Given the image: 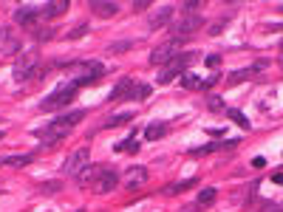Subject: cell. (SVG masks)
<instances>
[{"label":"cell","mask_w":283,"mask_h":212,"mask_svg":"<svg viewBox=\"0 0 283 212\" xmlns=\"http://www.w3.org/2000/svg\"><path fill=\"white\" fill-rule=\"evenodd\" d=\"M82 116H85V111H68L63 113V116H57L51 124H45V127H40L37 130V136L43 139V145H57V142H63L71 130H74V124L82 122Z\"/></svg>","instance_id":"1"},{"label":"cell","mask_w":283,"mask_h":212,"mask_svg":"<svg viewBox=\"0 0 283 212\" xmlns=\"http://www.w3.org/2000/svg\"><path fill=\"white\" fill-rule=\"evenodd\" d=\"M71 71H74L71 85H77V88H82V85H94V82H99V79L105 77L102 62H94V60H91V62H77Z\"/></svg>","instance_id":"2"},{"label":"cell","mask_w":283,"mask_h":212,"mask_svg":"<svg viewBox=\"0 0 283 212\" xmlns=\"http://www.w3.org/2000/svg\"><path fill=\"white\" fill-rule=\"evenodd\" d=\"M192 60H195V54H192V51H187V54H176V57H173V60L167 62V65H164L161 71H158V82H161V85L173 82V79L179 77V74L184 71V68H190V62H192Z\"/></svg>","instance_id":"3"},{"label":"cell","mask_w":283,"mask_h":212,"mask_svg":"<svg viewBox=\"0 0 283 212\" xmlns=\"http://www.w3.org/2000/svg\"><path fill=\"white\" fill-rule=\"evenodd\" d=\"M77 91H79L77 85L68 82V85H63V88H57L51 96H45V99L40 102V108H43V111H60V108H65L68 102L77 96Z\"/></svg>","instance_id":"4"},{"label":"cell","mask_w":283,"mask_h":212,"mask_svg":"<svg viewBox=\"0 0 283 212\" xmlns=\"http://www.w3.org/2000/svg\"><path fill=\"white\" fill-rule=\"evenodd\" d=\"M37 62H40V54L37 51H23L17 57V62H14V79L17 82H26L29 77H34V71H37Z\"/></svg>","instance_id":"5"},{"label":"cell","mask_w":283,"mask_h":212,"mask_svg":"<svg viewBox=\"0 0 283 212\" xmlns=\"http://www.w3.org/2000/svg\"><path fill=\"white\" fill-rule=\"evenodd\" d=\"M94 192H99V195H108L119 187V173L113 167H96V179H94Z\"/></svg>","instance_id":"6"},{"label":"cell","mask_w":283,"mask_h":212,"mask_svg":"<svg viewBox=\"0 0 283 212\" xmlns=\"http://www.w3.org/2000/svg\"><path fill=\"white\" fill-rule=\"evenodd\" d=\"M88 156H91L88 147H79V150H74V153H71V156L65 158V164H63L65 176H74V179H77L79 173L88 167Z\"/></svg>","instance_id":"7"},{"label":"cell","mask_w":283,"mask_h":212,"mask_svg":"<svg viewBox=\"0 0 283 212\" xmlns=\"http://www.w3.org/2000/svg\"><path fill=\"white\" fill-rule=\"evenodd\" d=\"M176 54H179V40H170V43H161V45H156V48H153L150 62H153V65H161V62L167 65Z\"/></svg>","instance_id":"8"},{"label":"cell","mask_w":283,"mask_h":212,"mask_svg":"<svg viewBox=\"0 0 283 212\" xmlns=\"http://www.w3.org/2000/svg\"><path fill=\"white\" fill-rule=\"evenodd\" d=\"M201 26H204V17L192 11V14H184V17H181V20L173 26V31L179 34V37H184V34H195Z\"/></svg>","instance_id":"9"},{"label":"cell","mask_w":283,"mask_h":212,"mask_svg":"<svg viewBox=\"0 0 283 212\" xmlns=\"http://www.w3.org/2000/svg\"><path fill=\"white\" fill-rule=\"evenodd\" d=\"M147 181V170L145 167H127L122 176V184L127 187V190H136V187H142Z\"/></svg>","instance_id":"10"},{"label":"cell","mask_w":283,"mask_h":212,"mask_svg":"<svg viewBox=\"0 0 283 212\" xmlns=\"http://www.w3.org/2000/svg\"><path fill=\"white\" fill-rule=\"evenodd\" d=\"M269 62L266 60H260V62H255L252 68H241V71H235V74H229L226 77V85H238V82H247V79H252L255 74H258L260 68H266Z\"/></svg>","instance_id":"11"},{"label":"cell","mask_w":283,"mask_h":212,"mask_svg":"<svg viewBox=\"0 0 283 212\" xmlns=\"http://www.w3.org/2000/svg\"><path fill=\"white\" fill-rule=\"evenodd\" d=\"M14 20L26 26V29H37V20H40V9H31V6H23V9L14 11Z\"/></svg>","instance_id":"12"},{"label":"cell","mask_w":283,"mask_h":212,"mask_svg":"<svg viewBox=\"0 0 283 212\" xmlns=\"http://www.w3.org/2000/svg\"><path fill=\"white\" fill-rule=\"evenodd\" d=\"M91 11L96 17H113L119 11V3H113V0H91Z\"/></svg>","instance_id":"13"},{"label":"cell","mask_w":283,"mask_h":212,"mask_svg":"<svg viewBox=\"0 0 283 212\" xmlns=\"http://www.w3.org/2000/svg\"><path fill=\"white\" fill-rule=\"evenodd\" d=\"M68 11V0H54V3H43L40 6V17H60V14H65Z\"/></svg>","instance_id":"14"},{"label":"cell","mask_w":283,"mask_h":212,"mask_svg":"<svg viewBox=\"0 0 283 212\" xmlns=\"http://www.w3.org/2000/svg\"><path fill=\"white\" fill-rule=\"evenodd\" d=\"M173 20V6H161V9H156L153 14H150V29H161V26H167V23Z\"/></svg>","instance_id":"15"},{"label":"cell","mask_w":283,"mask_h":212,"mask_svg":"<svg viewBox=\"0 0 283 212\" xmlns=\"http://www.w3.org/2000/svg\"><path fill=\"white\" fill-rule=\"evenodd\" d=\"M130 91H133V82H130V79H122V82H119V85L111 91V93H108V99H111V102H116V99H130Z\"/></svg>","instance_id":"16"},{"label":"cell","mask_w":283,"mask_h":212,"mask_svg":"<svg viewBox=\"0 0 283 212\" xmlns=\"http://www.w3.org/2000/svg\"><path fill=\"white\" fill-rule=\"evenodd\" d=\"M198 184V179H187V181H173L170 187H164L161 190V195H179V192H184V190H190V187H195Z\"/></svg>","instance_id":"17"},{"label":"cell","mask_w":283,"mask_h":212,"mask_svg":"<svg viewBox=\"0 0 283 212\" xmlns=\"http://www.w3.org/2000/svg\"><path fill=\"white\" fill-rule=\"evenodd\" d=\"M164 133H167V124H164V122H153V124H147L145 139H147V142H158Z\"/></svg>","instance_id":"18"},{"label":"cell","mask_w":283,"mask_h":212,"mask_svg":"<svg viewBox=\"0 0 283 212\" xmlns=\"http://www.w3.org/2000/svg\"><path fill=\"white\" fill-rule=\"evenodd\" d=\"M31 31H34V37H37L40 43H45V40H51V37L57 34V29L54 26H37V29H31Z\"/></svg>","instance_id":"19"},{"label":"cell","mask_w":283,"mask_h":212,"mask_svg":"<svg viewBox=\"0 0 283 212\" xmlns=\"http://www.w3.org/2000/svg\"><path fill=\"white\" fill-rule=\"evenodd\" d=\"M133 119V113H113L111 119H105V127H116V124H127Z\"/></svg>","instance_id":"20"},{"label":"cell","mask_w":283,"mask_h":212,"mask_svg":"<svg viewBox=\"0 0 283 212\" xmlns=\"http://www.w3.org/2000/svg\"><path fill=\"white\" fill-rule=\"evenodd\" d=\"M181 85H184V88H190V91H198V88H204V79L192 77L190 71H187V74H184V77H181Z\"/></svg>","instance_id":"21"},{"label":"cell","mask_w":283,"mask_h":212,"mask_svg":"<svg viewBox=\"0 0 283 212\" xmlns=\"http://www.w3.org/2000/svg\"><path fill=\"white\" fill-rule=\"evenodd\" d=\"M94 179H96V167H94V164H88V167H85V170L77 176L79 184H94Z\"/></svg>","instance_id":"22"},{"label":"cell","mask_w":283,"mask_h":212,"mask_svg":"<svg viewBox=\"0 0 283 212\" xmlns=\"http://www.w3.org/2000/svg\"><path fill=\"white\" fill-rule=\"evenodd\" d=\"M147 96H150V85H133V91H130V99L145 102Z\"/></svg>","instance_id":"23"},{"label":"cell","mask_w":283,"mask_h":212,"mask_svg":"<svg viewBox=\"0 0 283 212\" xmlns=\"http://www.w3.org/2000/svg\"><path fill=\"white\" fill-rule=\"evenodd\" d=\"M31 156H9V158H0V164H9V167H23V164H29Z\"/></svg>","instance_id":"24"},{"label":"cell","mask_w":283,"mask_h":212,"mask_svg":"<svg viewBox=\"0 0 283 212\" xmlns=\"http://www.w3.org/2000/svg\"><path fill=\"white\" fill-rule=\"evenodd\" d=\"M113 150H116V153H136V150H139V142H133V139H130V142H116V145H113Z\"/></svg>","instance_id":"25"},{"label":"cell","mask_w":283,"mask_h":212,"mask_svg":"<svg viewBox=\"0 0 283 212\" xmlns=\"http://www.w3.org/2000/svg\"><path fill=\"white\" fill-rule=\"evenodd\" d=\"M215 195H218V192H215L213 187H207V190L198 192V201H195V204H198V207H201V204H213V201H215Z\"/></svg>","instance_id":"26"},{"label":"cell","mask_w":283,"mask_h":212,"mask_svg":"<svg viewBox=\"0 0 283 212\" xmlns=\"http://www.w3.org/2000/svg\"><path fill=\"white\" fill-rule=\"evenodd\" d=\"M213 150H221V145H218V142H210V145H204V147H195V150H190V156H207V153H213Z\"/></svg>","instance_id":"27"},{"label":"cell","mask_w":283,"mask_h":212,"mask_svg":"<svg viewBox=\"0 0 283 212\" xmlns=\"http://www.w3.org/2000/svg\"><path fill=\"white\" fill-rule=\"evenodd\" d=\"M229 116H232V122L238 124V127H244V130H249V119L244 116L241 111H229Z\"/></svg>","instance_id":"28"},{"label":"cell","mask_w":283,"mask_h":212,"mask_svg":"<svg viewBox=\"0 0 283 212\" xmlns=\"http://www.w3.org/2000/svg\"><path fill=\"white\" fill-rule=\"evenodd\" d=\"M85 34H88V26H85V23H79L77 29H71V31H68V40H79V37H85Z\"/></svg>","instance_id":"29"},{"label":"cell","mask_w":283,"mask_h":212,"mask_svg":"<svg viewBox=\"0 0 283 212\" xmlns=\"http://www.w3.org/2000/svg\"><path fill=\"white\" fill-rule=\"evenodd\" d=\"M207 108H210V111H224V99H221V96H207Z\"/></svg>","instance_id":"30"},{"label":"cell","mask_w":283,"mask_h":212,"mask_svg":"<svg viewBox=\"0 0 283 212\" xmlns=\"http://www.w3.org/2000/svg\"><path fill=\"white\" fill-rule=\"evenodd\" d=\"M127 45H130V40H122V43H113L111 48H108V51H113V54H116V51H125Z\"/></svg>","instance_id":"31"},{"label":"cell","mask_w":283,"mask_h":212,"mask_svg":"<svg viewBox=\"0 0 283 212\" xmlns=\"http://www.w3.org/2000/svg\"><path fill=\"white\" fill-rule=\"evenodd\" d=\"M218 65H221V57H218V54L207 57V68H218Z\"/></svg>","instance_id":"32"},{"label":"cell","mask_w":283,"mask_h":212,"mask_svg":"<svg viewBox=\"0 0 283 212\" xmlns=\"http://www.w3.org/2000/svg\"><path fill=\"white\" fill-rule=\"evenodd\" d=\"M60 190V184L57 181H48V184H43V192H57Z\"/></svg>","instance_id":"33"},{"label":"cell","mask_w":283,"mask_h":212,"mask_svg":"<svg viewBox=\"0 0 283 212\" xmlns=\"http://www.w3.org/2000/svg\"><path fill=\"white\" fill-rule=\"evenodd\" d=\"M252 167H266V158H263V156H255V158H252Z\"/></svg>","instance_id":"34"},{"label":"cell","mask_w":283,"mask_h":212,"mask_svg":"<svg viewBox=\"0 0 283 212\" xmlns=\"http://www.w3.org/2000/svg\"><path fill=\"white\" fill-rule=\"evenodd\" d=\"M147 6H150V3H147V0H136V3H133V9H136V11H145Z\"/></svg>","instance_id":"35"},{"label":"cell","mask_w":283,"mask_h":212,"mask_svg":"<svg viewBox=\"0 0 283 212\" xmlns=\"http://www.w3.org/2000/svg\"><path fill=\"white\" fill-rule=\"evenodd\" d=\"M263 212H283V207H275V204H266V210Z\"/></svg>","instance_id":"36"},{"label":"cell","mask_w":283,"mask_h":212,"mask_svg":"<svg viewBox=\"0 0 283 212\" xmlns=\"http://www.w3.org/2000/svg\"><path fill=\"white\" fill-rule=\"evenodd\" d=\"M0 139H3V133H0Z\"/></svg>","instance_id":"37"}]
</instances>
